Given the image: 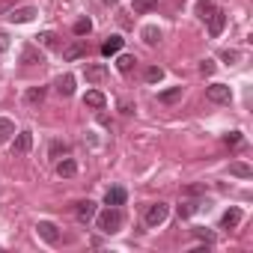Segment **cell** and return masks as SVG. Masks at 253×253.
I'll return each instance as SVG.
<instances>
[{
    "instance_id": "18",
    "label": "cell",
    "mask_w": 253,
    "mask_h": 253,
    "mask_svg": "<svg viewBox=\"0 0 253 253\" xmlns=\"http://www.w3.org/2000/svg\"><path fill=\"white\" fill-rule=\"evenodd\" d=\"M122 42H125L122 36H110V39L101 45V54H104V57H116V54L122 51Z\"/></svg>"
},
{
    "instance_id": "22",
    "label": "cell",
    "mask_w": 253,
    "mask_h": 253,
    "mask_svg": "<svg viewBox=\"0 0 253 253\" xmlns=\"http://www.w3.org/2000/svg\"><path fill=\"white\" fill-rule=\"evenodd\" d=\"M134 66H137V60H134L131 54H119V57H116V69H119L122 75H128Z\"/></svg>"
},
{
    "instance_id": "31",
    "label": "cell",
    "mask_w": 253,
    "mask_h": 253,
    "mask_svg": "<svg viewBox=\"0 0 253 253\" xmlns=\"http://www.w3.org/2000/svg\"><path fill=\"white\" fill-rule=\"evenodd\" d=\"M194 235H197V238H203L206 244H211V241H214V235H211L209 229H203V226H197V229H194Z\"/></svg>"
},
{
    "instance_id": "9",
    "label": "cell",
    "mask_w": 253,
    "mask_h": 253,
    "mask_svg": "<svg viewBox=\"0 0 253 253\" xmlns=\"http://www.w3.org/2000/svg\"><path fill=\"white\" fill-rule=\"evenodd\" d=\"M21 63H24V66H42L45 57H42V51H39L36 45H24V48H21Z\"/></svg>"
},
{
    "instance_id": "30",
    "label": "cell",
    "mask_w": 253,
    "mask_h": 253,
    "mask_svg": "<svg viewBox=\"0 0 253 253\" xmlns=\"http://www.w3.org/2000/svg\"><path fill=\"white\" fill-rule=\"evenodd\" d=\"M197 209H200V203H182L179 206V217H191Z\"/></svg>"
},
{
    "instance_id": "26",
    "label": "cell",
    "mask_w": 253,
    "mask_h": 253,
    "mask_svg": "<svg viewBox=\"0 0 253 253\" xmlns=\"http://www.w3.org/2000/svg\"><path fill=\"white\" fill-rule=\"evenodd\" d=\"M158 6V0H134V3H131V9L137 12V15H146V12H152Z\"/></svg>"
},
{
    "instance_id": "15",
    "label": "cell",
    "mask_w": 253,
    "mask_h": 253,
    "mask_svg": "<svg viewBox=\"0 0 253 253\" xmlns=\"http://www.w3.org/2000/svg\"><path fill=\"white\" fill-rule=\"evenodd\" d=\"M84 104H86V107H92V110H104L107 98H104V92H98V89H89V92L84 95Z\"/></svg>"
},
{
    "instance_id": "35",
    "label": "cell",
    "mask_w": 253,
    "mask_h": 253,
    "mask_svg": "<svg viewBox=\"0 0 253 253\" xmlns=\"http://www.w3.org/2000/svg\"><path fill=\"white\" fill-rule=\"evenodd\" d=\"M203 191H206L203 185H191V188H185V194H188V197H197V194H203Z\"/></svg>"
},
{
    "instance_id": "16",
    "label": "cell",
    "mask_w": 253,
    "mask_h": 253,
    "mask_svg": "<svg viewBox=\"0 0 253 253\" xmlns=\"http://www.w3.org/2000/svg\"><path fill=\"white\" fill-rule=\"evenodd\" d=\"M241 223V209H226L220 217V229H235Z\"/></svg>"
},
{
    "instance_id": "24",
    "label": "cell",
    "mask_w": 253,
    "mask_h": 253,
    "mask_svg": "<svg viewBox=\"0 0 253 253\" xmlns=\"http://www.w3.org/2000/svg\"><path fill=\"white\" fill-rule=\"evenodd\" d=\"M229 173L238 176V179H250V176H253V170H250L244 161H232V164H229Z\"/></svg>"
},
{
    "instance_id": "3",
    "label": "cell",
    "mask_w": 253,
    "mask_h": 253,
    "mask_svg": "<svg viewBox=\"0 0 253 253\" xmlns=\"http://www.w3.org/2000/svg\"><path fill=\"white\" fill-rule=\"evenodd\" d=\"M206 98L214 101V104H229L232 89H229L226 84H211V86H206Z\"/></svg>"
},
{
    "instance_id": "2",
    "label": "cell",
    "mask_w": 253,
    "mask_h": 253,
    "mask_svg": "<svg viewBox=\"0 0 253 253\" xmlns=\"http://www.w3.org/2000/svg\"><path fill=\"white\" fill-rule=\"evenodd\" d=\"M167 214H170V206L167 203H152L146 209V226H161L167 220Z\"/></svg>"
},
{
    "instance_id": "12",
    "label": "cell",
    "mask_w": 253,
    "mask_h": 253,
    "mask_svg": "<svg viewBox=\"0 0 253 253\" xmlns=\"http://www.w3.org/2000/svg\"><path fill=\"white\" fill-rule=\"evenodd\" d=\"M54 86H57V92H60L63 98L75 95V78H72V75H60V78L54 81Z\"/></svg>"
},
{
    "instance_id": "19",
    "label": "cell",
    "mask_w": 253,
    "mask_h": 253,
    "mask_svg": "<svg viewBox=\"0 0 253 253\" xmlns=\"http://www.w3.org/2000/svg\"><path fill=\"white\" fill-rule=\"evenodd\" d=\"M182 92H185V86H170V89L158 92V101H161V104H176V101L182 98Z\"/></svg>"
},
{
    "instance_id": "28",
    "label": "cell",
    "mask_w": 253,
    "mask_h": 253,
    "mask_svg": "<svg viewBox=\"0 0 253 253\" xmlns=\"http://www.w3.org/2000/svg\"><path fill=\"white\" fill-rule=\"evenodd\" d=\"M143 78H146V84H158V81L164 78V69H161V66H149Z\"/></svg>"
},
{
    "instance_id": "33",
    "label": "cell",
    "mask_w": 253,
    "mask_h": 253,
    "mask_svg": "<svg viewBox=\"0 0 253 253\" xmlns=\"http://www.w3.org/2000/svg\"><path fill=\"white\" fill-rule=\"evenodd\" d=\"M15 3H18V0H0V15H3V12H9Z\"/></svg>"
},
{
    "instance_id": "4",
    "label": "cell",
    "mask_w": 253,
    "mask_h": 253,
    "mask_svg": "<svg viewBox=\"0 0 253 253\" xmlns=\"http://www.w3.org/2000/svg\"><path fill=\"white\" fill-rule=\"evenodd\" d=\"M36 15H39L36 6H12V9H9V21H12V24H27V21H33Z\"/></svg>"
},
{
    "instance_id": "36",
    "label": "cell",
    "mask_w": 253,
    "mask_h": 253,
    "mask_svg": "<svg viewBox=\"0 0 253 253\" xmlns=\"http://www.w3.org/2000/svg\"><path fill=\"white\" fill-rule=\"evenodd\" d=\"M6 48H9V36H6V33H0V54H3Z\"/></svg>"
},
{
    "instance_id": "11",
    "label": "cell",
    "mask_w": 253,
    "mask_h": 253,
    "mask_svg": "<svg viewBox=\"0 0 253 253\" xmlns=\"http://www.w3.org/2000/svg\"><path fill=\"white\" fill-rule=\"evenodd\" d=\"M223 27H226V12H223V9H214V15L209 18V33H211V36H220Z\"/></svg>"
},
{
    "instance_id": "34",
    "label": "cell",
    "mask_w": 253,
    "mask_h": 253,
    "mask_svg": "<svg viewBox=\"0 0 253 253\" xmlns=\"http://www.w3.org/2000/svg\"><path fill=\"white\" fill-rule=\"evenodd\" d=\"M200 72H203V75H211V72H214V63H211V60H203Z\"/></svg>"
},
{
    "instance_id": "10",
    "label": "cell",
    "mask_w": 253,
    "mask_h": 253,
    "mask_svg": "<svg viewBox=\"0 0 253 253\" xmlns=\"http://www.w3.org/2000/svg\"><path fill=\"white\" fill-rule=\"evenodd\" d=\"M75 214H78L81 223H89V220L95 217V203H92V200H81V203L75 206Z\"/></svg>"
},
{
    "instance_id": "37",
    "label": "cell",
    "mask_w": 253,
    "mask_h": 253,
    "mask_svg": "<svg viewBox=\"0 0 253 253\" xmlns=\"http://www.w3.org/2000/svg\"><path fill=\"white\" fill-rule=\"evenodd\" d=\"M101 3H110V6H116V0H101Z\"/></svg>"
},
{
    "instance_id": "8",
    "label": "cell",
    "mask_w": 253,
    "mask_h": 253,
    "mask_svg": "<svg viewBox=\"0 0 253 253\" xmlns=\"http://www.w3.org/2000/svg\"><path fill=\"white\" fill-rule=\"evenodd\" d=\"M84 57H86V42H81V39L63 48V60H69V63H75V60H84Z\"/></svg>"
},
{
    "instance_id": "6",
    "label": "cell",
    "mask_w": 253,
    "mask_h": 253,
    "mask_svg": "<svg viewBox=\"0 0 253 253\" xmlns=\"http://www.w3.org/2000/svg\"><path fill=\"white\" fill-rule=\"evenodd\" d=\"M84 78H86L89 84H101V81L107 78V66H104V63H86V66H84Z\"/></svg>"
},
{
    "instance_id": "25",
    "label": "cell",
    "mask_w": 253,
    "mask_h": 253,
    "mask_svg": "<svg viewBox=\"0 0 253 253\" xmlns=\"http://www.w3.org/2000/svg\"><path fill=\"white\" fill-rule=\"evenodd\" d=\"M214 9H217V6L211 3V0H197V12H200L203 21H209V18L214 15Z\"/></svg>"
},
{
    "instance_id": "5",
    "label": "cell",
    "mask_w": 253,
    "mask_h": 253,
    "mask_svg": "<svg viewBox=\"0 0 253 253\" xmlns=\"http://www.w3.org/2000/svg\"><path fill=\"white\" fill-rule=\"evenodd\" d=\"M33 149V131H18L12 140V155H27Z\"/></svg>"
},
{
    "instance_id": "14",
    "label": "cell",
    "mask_w": 253,
    "mask_h": 253,
    "mask_svg": "<svg viewBox=\"0 0 253 253\" xmlns=\"http://www.w3.org/2000/svg\"><path fill=\"white\" fill-rule=\"evenodd\" d=\"M125 200H128L125 188H107L104 194V206H125Z\"/></svg>"
},
{
    "instance_id": "17",
    "label": "cell",
    "mask_w": 253,
    "mask_h": 253,
    "mask_svg": "<svg viewBox=\"0 0 253 253\" xmlns=\"http://www.w3.org/2000/svg\"><path fill=\"white\" fill-rule=\"evenodd\" d=\"M15 137V122L6 119V116H0V143H9Z\"/></svg>"
},
{
    "instance_id": "32",
    "label": "cell",
    "mask_w": 253,
    "mask_h": 253,
    "mask_svg": "<svg viewBox=\"0 0 253 253\" xmlns=\"http://www.w3.org/2000/svg\"><path fill=\"white\" fill-rule=\"evenodd\" d=\"M238 143H241V134H238V131L226 134V146H238Z\"/></svg>"
},
{
    "instance_id": "23",
    "label": "cell",
    "mask_w": 253,
    "mask_h": 253,
    "mask_svg": "<svg viewBox=\"0 0 253 253\" xmlns=\"http://www.w3.org/2000/svg\"><path fill=\"white\" fill-rule=\"evenodd\" d=\"M140 36H143V42H146V45H152V48H155V45L161 42V30H158L155 24H149V27H143V33H140Z\"/></svg>"
},
{
    "instance_id": "13",
    "label": "cell",
    "mask_w": 253,
    "mask_h": 253,
    "mask_svg": "<svg viewBox=\"0 0 253 253\" xmlns=\"http://www.w3.org/2000/svg\"><path fill=\"white\" fill-rule=\"evenodd\" d=\"M75 173H78V161L75 158H60L57 161V176L60 179H72Z\"/></svg>"
},
{
    "instance_id": "7",
    "label": "cell",
    "mask_w": 253,
    "mask_h": 253,
    "mask_svg": "<svg viewBox=\"0 0 253 253\" xmlns=\"http://www.w3.org/2000/svg\"><path fill=\"white\" fill-rule=\"evenodd\" d=\"M36 232H39V238L48 241V244H57V241H60V229H57L51 220H39V223H36Z\"/></svg>"
},
{
    "instance_id": "20",
    "label": "cell",
    "mask_w": 253,
    "mask_h": 253,
    "mask_svg": "<svg viewBox=\"0 0 253 253\" xmlns=\"http://www.w3.org/2000/svg\"><path fill=\"white\" fill-rule=\"evenodd\" d=\"M36 39H39V45H42V48H48V51H54V48H60V36H57V33H51V30H45V33H39Z\"/></svg>"
},
{
    "instance_id": "29",
    "label": "cell",
    "mask_w": 253,
    "mask_h": 253,
    "mask_svg": "<svg viewBox=\"0 0 253 253\" xmlns=\"http://www.w3.org/2000/svg\"><path fill=\"white\" fill-rule=\"evenodd\" d=\"M66 152H69V146H66L63 140H54V143H51V149H48V155H51V158H60V155H66Z\"/></svg>"
},
{
    "instance_id": "21",
    "label": "cell",
    "mask_w": 253,
    "mask_h": 253,
    "mask_svg": "<svg viewBox=\"0 0 253 253\" xmlns=\"http://www.w3.org/2000/svg\"><path fill=\"white\" fill-rule=\"evenodd\" d=\"M45 92H48L45 86H30V89L24 92V101H27V104H42V101H45Z\"/></svg>"
},
{
    "instance_id": "1",
    "label": "cell",
    "mask_w": 253,
    "mask_h": 253,
    "mask_svg": "<svg viewBox=\"0 0 253 253\" xmlns=\"http://www.w3.org/2000/svg\"><path fill=\"white\" fill-rule=\"evenodd\" d=\"M95 226H98L104 235L119 232V226H122V211H119V206H107L101 214L95 211Z\"/></svg>"
},
{
    "instance_id": "27",
    "label": "cell",
    "mask_w": 253,
    "mask_h": 253,
    "mask_svg": "<svg viewBox=\"0 0 253 253\" xmlns=\"http://www.w3.org/2000/svg\"><path fill=\"white\" fill-rule=\"evenodd\" d=\"M72 30H75V36H86V33L92 30V21H89V18H78Z\"/></svg>"
}]
</instances>
